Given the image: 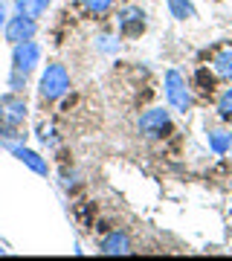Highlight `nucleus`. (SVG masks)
<instances>
[{"instance_id": "obj_1", "label": "nucleus", "mask_w": 232, "mask_h": 261, "mask_svg": "<svg viewBox=\"0 0 232 261\" xmlns=\"http://www.w3.org/2000/svg\"><path fill=\"white\" fill-rule=\"evenodd\" d=\"M70 90V73L64 64H46V70L41 73L38 82V93L44 102H58L61 96Z\"/></svg>"}, {"instance_id": "obj_2", "label": "nucleus", "mask_w": 232, "mask_h": 261, "mask_svg": "<svg viewBox=\"0 0 232 261\" xmlns=\"http://www.w3.org/2000/svg\"><path fill=\"white\" fill-rule=\"evenodd\" d=\"M163 87H166V99H168V105H171L174 111L186 113L192 105H195L189 84H186V79L177 73V70H168V73H166V82H163Z\"/></svg>"}, {"instance_id": "obj_3", "label": "nucleus", "mask_w": 232, "mask_h": 261, "mask_svg": "<svg viewBox=\"0 0 232 261\" xmlns=\"http://www.w3.org/2000/svg\"><path fill=\"white\" fill-rule=\"evenodd\" d=\"M137 130H139V137H145V140H163L171 130V116L163 108H151V111H145L139 116Z\"/></svg>"}, {"instance_id": "obj_4", "label": "nucleus", "mask_w": 232, "mask_h": 261, "mask_svg": "<svg viewBox=\"0 0 232 261\" xmlns=\"http://www.w3.org/2000/svg\"><path fill=\"white\" fill-rule=\"evenodd\" d=\"M23 119H27V102L20 99V93L0 96V128L18 130Z\"/></svg>"}, {"instance_id": "obj_5", "label": "nucleus", "mask_w": 232, "mask_h": 261, "mask_svg": "<svg viewBox=\"0 0 232 261\" xmlns=\"http://www.w3.org/2000/svg\"><path fill=\"white\" fill-rule=\"evenodd\" d=\"M41 64V44L38 41H20V44H12V70L29 75L35 67Z\"/></svg>"}, {"instance_id": "obj_6", "label": "nucleus", "mask_w": 232, "mask_h": 261, "mask_svg": "<svg viewBox=\"0 0 232 261\" xmlns=\"http://www.w3.org/2000/svg\"><path fill=\"white\" fill-rule=\"evenodd\" d=\"M38 32V20L35 18H27V15H12L6 18V27H3V38L9 41V44H20V41H29V38H35Z\"/></svg>"}, {"instance_id": "obj_7", "label": "nucleus", "mask_w": 232, "mask_h": 261, "mask_svg": "<svg viewBox=\"0 0 232 261\" xmlns=\"http://www.w3.org/2000/svg\"><path fill=\"white\" fill-rule=\"evenodd\" d=\"M116 27L125 38H137L142 29H145V12L139 6H125V9L116 15Z\"/></svg>"}, {"instance_id": "obj_8", "label": "nucleus", "mask_w": 232, "mask_h": 261, "mask_svg": "<svg viewBox=\"0 0 232 261\" xmlns=\"http://www.w3.org/2000/svg\"><path fill=\"white\" fill-rule=\"evenodd\" d=\"M6 148H9L12 154H15V157H18V160H20V163H23L27 168H32L35 174H41V177H46V174H49V166H46V160L41 157L38 151L27 148L23 142H6Z\"/></svg>"}, {"instance_id": "obj_9", "label": "nucleus", "mask_w": 232, "mask_h": 261, "mask_svg": "<svg viewBox=\"0 0 232 261\" xmlns=\"http://www.w3.org/2000/svg\"><path fill=\"white\" fill-rule=\"evenodd\" d=\"M99 250H102L105 255H128V252L134 250V244H131V235L125 232V229H113V232H108L102 238Z\"/></svg>"}, {"instance_id": "obj_10", "label": "nucleus", "mask_w": 232, "mask_h": 261, "mask_svg": "<svg viewBox=\"0 0 232 261\" xmlns=\"http://www.w3.org/2000/svg\"><path fill=\"white\" fill-rule=\"evenodd\" d=\"M49 3H53V0H15V12L38 20L46 9H49Z\"/></svg>"}, {"instance_id": "obj_11", "label": "nucleus", "mask_w": 232, "mask_h": 261, "mask_svg": "<svg viewBox=\"0 0 232 261\" xmlns=\"http://www.w3.org/2000/svg\"><path fill=\"white\" fill-rule=\"evenodd\" d=\"M212 70H215V75H218V79H226V82H232V47L221 49V53L215 56Z\"/></svg>"}, {"instance_id": "obj_12", "label": "nucleus", "mask_w": 232, "mask_h": 261, "mask_svg": "<svg viewBox=\"0 0 232 261\" xmlns=\"http://www.w3.org/2000/svg\"><path fill=\"white\" fill-rule=\"evenodd\" d=\"M166 6H168V12H171V18H174V20H192V18H197L192 0H166Z\"/></svg>"}, {"instance_id": "obj_13", "label": "nucleus", "mask_w": 232, "mask_h": 261, "mask_svg": "<svg viewBox=\"0 0 232 261\" xmlns=\"http://www.w3.org/2000/svg\"><path fill=\"white\" fill-rule=\"evenodd\" d=\"M209 148L215 154H226L229 151V134L226 130H209Z\"/></svg>"}, {"instance_id": "obj_14", "label": "nucleus", "mask_w": 232, "mask_h": 261, "mask_svg": "<svg viewBox=\"0 0 232 261\" xmlns=\"http://www.w3.org/2000/svg\"><path fill=\"white\" fill-rule=\"evenodd\" d=\"M218 116L223 122H232V87H226L221 96H218Z\"/></svg>"}, {"instance_id": "obj_15", "label": "nucleus", "mask_w": 232, "mask_h": 261, "mask_svg": "<svg viewBox=\"0 0 232 261\" xmlns=\"http://www.w3.org/2000/svg\"><path fill=\"white\" fill-rule=\"evenodd\" d=\"M84 9L93 12V15H102V12H108L113 6V0H82Z\"/></svg>"}, {"instance_id": "obj_16", "label": "nucleus", "mask_w": 232, "mask_h": 261, "mask_svg": "<svg viewBox=\"0 0 232 261\" xmlns=\"http://www.w3.org/2000/svg\"><path fill=\"white\" fill-rule=\"evenodd\" d=\"M23 87H27V75L18 73V70H12L9 73V90L12 93H23Z\"/></svg>"}, {"instance_id": "obj_17", "label": "nucleus", "mask_w": 232, "mask_h": 261, "mask_svg": "<svg viewBox=\"0 0 232 261\" xmlns=\"http://www.w3.org/2000/svg\"><path fill=\"white\" fill-rule=\"evenodd\" d=\"M195 82L200 84V90H203V93H209V90H212V87H215V79H212V75H209V73H206L203 67H200V70H197Z\"/></svg>"}, {"instance_id": "obj_18", "label": "nucleus", "mask_w": 232, "mask_h": 261, "mask_svg": "<svg viewBox=\"0 0 232 261\" xmlns=\"http://www.w3.org/2000/svg\"><path fill=\"white\" fill-rule=\"evenodd\" d=\"M3 27H6V3L0 0V32H3Z\"/></svg>"}, {"instance_id": "obj_19", "label": "nucleus", "mask_w": 232, "mask_h": 261, "mask_svg": "<svg viewBox=\"0 0 232 261\" xmlns=\"http://www.w3.org/2000/svg\"><path fill=\"white\" fill-rule=\"evenodd\" d=\"M229 151H232V134H229Z\"/></svg>"}, {"instance_id": "obj_20", "label": "nucleus", "mask_w": 232, "mask_h": 261, "mask_svg": "<svg viewBox=\"0 0 232 261\" xmlns=\"http://www.w3.org/2000/svg\"><path fill=\"white\" fill-rule=\"evenodd\" d=\"M0 134H3V128H0Z\"/></svg>"}]
</instances>
